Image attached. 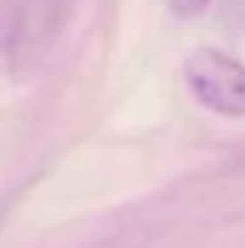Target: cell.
Segmentation results:
<instances>
[{"label": "cell", "mask_w": 245, "mask_h": 248, "mask_svg": "<svg viewBox=\"0 0 245 248\" xmlns=\"http://www.w3.org/2000/svg\"><path fill=\"white\" fill-rule=\"evenodd\" d=\"M182 72L190 95L205 110L225 119H245V63L214 46H199L184 58Z\"/></svg>", "instance_id": "1"}, {"label": "cell", "mask_w": 245, "mask_h": 248, "mask_svg": "<svg viewBox=\"0 0 245 248\" xmlns=\"http://www.w3.org/2000/svg\"><path fill=\"white\" fill-rule=\"evenodd\" d=\"M63 0H17L15 12V29H12V58H29L35 55L61 26Z\"/></svg>", "instance_id": "2"}, {"label": "cell", "mask_w": 245, "mask_h": 248, "mask_svg": "<svg viewBox=\"0 0 245 248\" xmlns=\"http://www.w3.org/2000/svg\"><path fill=\"white\" fill-rule=\"evenodd\" d=\"M170 12L182 20H193L199 15H205V9L211 6V0H168Z\"/></svg>", "instance_id": "3"}]
</instances>
